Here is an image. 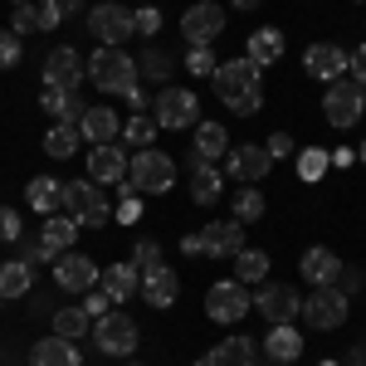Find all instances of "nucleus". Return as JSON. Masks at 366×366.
<instances>
[{"instance_id":"1","label":"nucleus","mask_w":366,"mask_h":366,"mask_svg":"<svg viewBox=\"0 0 366 366\" xmlns=\"http://www.w3.org/2000/svg\"><path fill=\"white\" fill-rule=\"evenodd\" d=\"M88 84L98 88V93L127 98V93L137 88V59L127 54V49H108V44H98V54L88 59Z\"/></svg>"},{"instance_id":"2","label":"nucleus","mask_w":366,"mask_h":366,"mask_svg":"<svg viewBox=\"0 0 366 366\" xmlns=\"http://www.w3.org/2000/svg\"><path fill=\"white\" fill-rule=\"evenodd\" d=\"M59 210H64L69 220H79V229H103L113 220V205H108V196H103L98 181H64Z\"/></svg>"},{"instance_id":"3","label":"nucleus","mask_w":366,"mask_h":366,"mask_svg":"<svg viewBox=\"0 0 366 366\" xmlns=\"http://www.w3.org/2000/svg\"><path fill=\"white\" fill-rule=\"evenodd\" d=\"M127 186H132V196H167L176 186V162L157 147H142L127 162Z\"/></svg>"},{"instance_id":"4","label":"nucleus","mask_w":366,"mask_h":366,"mask_svg":"<svg viewBox=\"0 0 366 366\" xmlns=\"http://www.w3.org/2000/svg\"><path fill=\"white\" fill-rule=\"evenodd\" d=\"M181 249L191 254H205V259H234V254L244 249V225L239 220H215V225H205L200 234H186L181 239Z\"/></svg>"},{"instance_id":"5","label":"nucleus","mask_w":366,"mask_h":366,"mask_svg":"<svg viewBox=\"0 0 366 366\" xmlns=\"http://www.w3.org/2000/svg\"><path fill=\"white\" fill-rule=\"evenodd\" d=\"M366 113V98H362V84H352L347 74L342 79H332L327 84V93H322V117L337 127V132H347V127H357Z\"/></svg>"},{"instance_id":"6","label":"nucleus","mask_w":366,"mask_h":366,"mask_svg":"<svg viewBox=\"0 0 366 366\" xmlns=\"http://www.w3.org/2000/svg\"><path fill=\"white\" fill-rule=\"evenodd\" d=\"M259 74H264V69H259L254 59H244V54H239V59H225V64H215V74H210L215 98H220L225 108H234L244 93H254V88H259Z\"/></svg>"},{"instance_id":"7","label":"nucleus","mask_w":366,"mask_h":366,"mask_svg":"<svg viewBox=\"0 0 366 366\" xmlns=\"http://www.w3.org/2000/svg\"><path fill=\"white\" fill-rule=\"evenodd\" d=\"M205 312H210V322H220V327H234L244 312H254V293L249 283L239 279H220L210 293H205Z\"/></svg>"},{"instance_id":"8","label":"nucleus","mask_w":366,"mask_h":366,"mask_svg":"<svg viewBox=\"0 0 366 366\" xmlns=\"http://www.w3.org/2000/svg\"><path fill=\"white\" fill-rule=\"evenodd\" d=\"M157 127H167V132H186V127H196L200 117V98L191 88H157Z\"/></svg>"},{"instance_id":"9","label":"nucleus","mask_w":366,"mask_h":366,"mask_svg":"<svg viewBox=\"0 0 366 366\" xmlns=\"http://www.w3.org/2000/svg\"><path fill=\"white\" fill-rule=\"evenodd\" d=\"M347 308H352V298L342 293V288H312L308 298H303V322L317 327V332H337L342 322H347Z\"/></svg>"},{"instance_id":"10","label":"nucleus","mask_w":366,"mask_h":366,"mask_svg":"<svg viewBox=\"0 0 366 366\" xmlns=\"http://www.w3.org/2000/svg\"><path fill=\"white\" fill-rule=\"evenodd\" d=\"M88 29L98 34V44L122 49V39H127V34H137V20H132V10H127V5H117V0H98V5L88 10Z\"/></svg>"},{"instance_id":"11","label":"nucleus","mask_w":366,"mask_h":366,"mask_svg":"<svg viewBox=\"0 0 366 366\" xmlns=\"http://www.w3.org/2000/svg\"><path fill=\"white\" fill-rule=\"evenodd\" d=\"M269 171H274V157L264 142H234L225 152V176H234L239 186H259Z\"/></svg>"},{"instance_id":"12","label":"nucleus","mask_w":366,"mask_h":366,"mask_svg":"<svg viewBox=\"0 0 366 366\" xmlns=\"http://www.w3.org/2000/svg\"><path fill=\"white\" fill-rule=\"evenodd\" d=\"M93 342L103 357H132L137 352V322L127 312H103V317H93Z\"/></svg>"},{"instance_id":"13","label":"nucleus","mask_w":366,"mask_h":366,"mask_svg":"<svg viewBox=\"0 0 366 366\" xmlns=\"http://www.w3.org/2000/svg\"><path fill=\"white\" fill-rule=\"evenodd\" d=\"M181 34H186L191 49H196V44H215V39L225 34V5H215V0H196V5L181 15Z\"/></svg>"},{"instance_id":"14","label":"nucleus","mask_w":366,"mask_h":366,"mask_svg":"<svg viewBox=\"0 0 366 366\" xmlns=\"http://www.w3.org/2000/svg\"><path fill=\"white\" fill-rule=\"evenodd\" d=\"M254 312H259L264 322H293V317L303 312V298H298V288H288V283H264V288L254 293Z\"/></svg>"},{"instance_id":"15","label":"nucleus","mask_w":366,"mask_h":366,"mask_svg":"<svg viewBox=\"0 0 366 366\" xmlns=\"http://www.w3.org/2000/svg\"><path fill=\"white\" fill-rule=\"evenodd\" d=\"M79 79H88V59L69 44L49 49L44 59V88H79Z\"/></svg>"},{"instance_id":"16","label":"nucleus","mask_w":366,"mask_h":366,"mask_svg":"<svg viewBox=\"0 0 366 366\" xmlns=\"http://www.w3.org/2000/svg\"><path fill=\"white\" fill-rule=\"evenodd\" d=\"M74 239H79V220H69L64 210L44 215V225H39V264H54L64 249H74Z\"/></svg>"},{"instance_id":"17","label":"nucleus","mask_w":366,"mask_h":366,"mask_svg":"<svg viewBox=\"0 0 366 366\" xmlns=\"http://www.w3.org/2000/svg\"><path fill=\"white\" fill-rule=\"evenodd\" d=\"M142 298L152 303V308H171L176 298H181V274L171 269V264H152V269H142Z\"/></svg>"},{"instance_id":"18","label":"nucleus","mask_w":366,"mask_h":366,"mask_svg":"<svg viewBox=\"0 0 366 366\" xmlns=\"http://www.w3.org/2000/svg\"><path fill=\"white\" fill-rule=\"evenodd\" d=\"M54 279L59 288H69V293H88V288H98V264L88 259V254H59L54 259Z\"/></svg>"},{"instance_id":"19","label":"nucleus","mask_w":366,"mask_h":366,"mask_svg":"<svg viewBox=\"0 0 366 366\" xmlns=\"http://www.w3.org/2000/svg\"><path fill=\"white\" fill-rule=\"evenodd\" d=\"M88 181H98V186H117V181H127V152H122L117 142L93 147V152H88Z\"/></svg>"},{"instance_id":"20","label":"nucleus","mask_w":366,"mask_h":366,"mask_svg":"<svg viewBox=\"0 0 366 366\" xmlns=\"http://www.w3.org/2000/svg\"><path fill=\"white\" fill-rule=\"evenodd\" d=\"M259 342H264L269 362H279V366H288V362L303 357V332H298L293 322H269V332H264Z\"/></svg>"},{"instance_id":"21","label":"nucleus","mask_w":366,"mask_h":366,"mask_svg":"<svg viewBox=\"0 0 366 366\" xmlns=\"http://www.w3.org/2000/svg\"><path fill=\"white\" fill-rule=\"evenodd\" d=\"M303 69H308L312 79L332 84V79H342V74H347V49H342V44H308Z\"/></svg>"},{"instance_id":"22","label":"nucleus","mask_w":366,"mask_h":366,"mask_svg":"<svg viewBox=\"0 0 366 366\" xmlns=\"http://www.w3.org/2000/svg\"><path fill=\"white\" fill-rule=\"evenodd\" d=\"M39 108L54 117V122H69V127H79V117H84V98H79V88H44L39 93Z\"/></svg>"},{"instance_id":"23","label":"nucleus","mask_w":366,"mask_h":366,"mask_svg":"<svg viewBox=\"0 0 366 366\" xmlns=\"http://www.w3.org/2000/svg\"><path fill=\"white\" fill-rule=\"evenodd\" d=\"M283 49H288L283 29H274V25H259V29H249V49H244V59H254L259 69H274V64L283 59Z\"/></svg>"},{"instance_id":"24","label":"nucleus","mask_w":366,"mask_h":366,"mask_svg":"<svg viewBox=\"0 0 366 366\" xmlns=\"http://www.w3.org/2000/svg\"><path fill=\"white\" fill-rule=\"evenodd\" d=\"M298 269H303V279H308L312 288H332L337 274H342V259L332 249H322V244H312V249L303 254V264H298Z\"/></svg>"},{"instance_id":"25","label":"nucleus","mask_w":366,"mask_h":366,"mask_svg":"<svg viewBox=\"0 0 366 366\" xmlns=\"http://www.w3.org/2000/svg\"><path fill=\"white\" fill-rule=\"evenodd\" d=\"M98 288H103L113 303H127V298L142 288V269L137 264H108V269L98 274Z\"/></svg>"},{"instance_id":"26","label":"nucleus","mask_w":366,"mask_h":366,"mask_svg":"<svg viewBox=\"0 0 366 366\" xmlns=\"http://www.w3.org/2000/svg\"><path fill=\"white\" fill-rule=\"evenodd\" d=\"M29 366H84V362H79V347L54 332V337H44V342L29 347Z\"/></svg>"},{"instance_id":"27","label":"nucleus","mask_w":366,"mask_h":366,"mask_svg":"<svg viewBox=\"0 0 366 366\" xmlns=\"http://www.w3.org/2000/svg\"><path fill=\"white\" fill-rule=\"evenodd\" d=\"M79 137H84L88 147L117 142V113L113 108H84V117H79Z\"/></svg>"},{"instance_id":"28","label":"nucleus","mask_w":366,"mask_h":366,"mask_svg":"<svg viewBox=\"0 0 366 366\" xmlns=\"http://www.w3.org/2000/svg\"><path fill=\"white\" fill-rule=\"evenodd\" d=\"M220 171H215V162H200V157H191V200L196 205H215L220 200Z\"/></svg>"},{"instance_id":"29","label":"nucleus","mask_w":366,"mask_h":366,"mask_svg":"<svg viewBox=\"0 0 366 366\" xmlns=\"http://www.w3.org/2000/svg\"><path fill=\"white\" fill-rule=\"evenodd\" d=\"M34 288V264H25L20 254L0 264V298H25Z\"/></svg>"},{"instance_id":"30","label":"nucleus","mask_w":366,"mask_h":366,"mask_svg":"<svg viewBox=\"0 0 366 366\" xmlns=\"http://www.w3.org/2000/svg\"><path fill=\"white\" fill-rule=\"evenodd\" d=\"M229 152V132L220 127V122H196V152L191 157H200V162H225Z\"/></svg>"},{"instance_id":"31","label":"nucleus","mask_w":366,"mask_h":366,"mask_svg":"<svg viewBox=\"0 0 366 366\" xmlns=\"http://www.w3.org/2000/svg\"><path fill=\"white\" fill-rule=\"evenodd\" d=\"M59 200H64V181H54V176H34L25 186V205L39 210V215H54Z\"/></svg>"},{"instance_id":"32","label":"nucleus","mask_w":366,"mask_h":366,"mask_svg":"<svg viewBox=\"0 0 366 366\" xmlns=\"http://www.w3.org/2000/svg\"><path fill=\"white\" fill-rule=\"evenodd\" d=\"M210 362L215 366H259V352H254V337H225L215 352H210Z\"/></svg>"},{"instance_id":"33","label":"nucleus","mask_w":366,"mask_h":366,"mask_svg":"<svg viewBox=\"0 0 366 366\" xmlns=\"http://www.w3.org/2000/svg\"><path fill=\"white\" fill-rule=\"evenodd\" d=\"M176 74V59L167 54V49H147V54H137V79H147V84H157V88H167V79Z\"/></svg>"},{"instance_id":"34","label":"nucleus","mask_w":366,"mask_h":366,"mask_svg":"<svg viewBox=\"0 0 366 366\" xmlns=\"http://www.w3.org/2000/svg\"><path fill=\"white\" fill-rule=\"evenodd\" d=\"M264 274H269V254L264 249H249L244 244V249L234 254V279L239 283H264Z\"/></svg>"},{"instance_id":"35","label":"nucleus","mask_w":366,"mask_h":366,"mask_svg":"<svg viewBox=\"0 0 366 366\" xmlns=\"http://www.w3.org/2000/svg\"><path fill=\"white\" fill-rule=\"evenodd\" d=\"M229 220H239V225L264 220V191H259V186H239V191H234V215H229Z\"/></svg>"},{"instance_id":"36","label":"nucleus","mask_w":366,"mask_h":366,"mask_svg":"<svg viewBox=\"0 0 366 366\" xmlns=\"http://www.w3.org/2000/svg\"><path fill=\"white\" fill-rule=\"evenodd\" d=\"M44 152H49L54 162L74 157V152H79V127H69V122H54V127L44 132Z\"/></svg>"},{"instance_id":"37","label":"nucleus","mask_w":366,"mask_h":366,"mask_svg":"<svg viewBox=\"0 0 366 366\" xmlns=\"http://www.w3.org/2000/svg\"><path fill=\"white\" fill-rule=\"evenodd\" d=\"M54 332H59V337H69V342H79V337L93 332V317H88L84 308H59L54 312Z\"/></svg>"},{"instance_id":"38","label":"nucleus","mask_w":366,"mask_h":366,"mask_svg":"<svg viewBox=\"0 0 366 366\" xmlns=\"http://www.w3.org/2000/svg\"><path fill=\"white\" fill-rule=\"evenodd\" d=\"M10 34L15 39H25V34H44L39 29V5L29 0V5H15V15H10Z\"/></svg>"},{"instance_id":"39","label":"nucleus","mask_w":366,"mask_h":366,"mask_svg":"<svg viewBox=\"0 0 366 366\" xmlns=\"http://www.w3.org/2000/svg\"><path fill=\"white\" fill-rule=\"evenodd\" d=\"M327 167H332V162H327L322 147H303V152H298V176H303V181H317Z\"/></svg>"},{"instance_id":"40","label":"nucleus","mask_w":366,"mask_h":366,"mask_svg":"<svg viewBox=\"0 0 366 366\" xmlns=\"http://www.w3.org/2000/svg\"><path fill=\"white\" fill-rule=\"evenodd\" d=\"M215 64H220V59H215V49H210V44H196V49L186 54V74H196V79H210V74H215Z\"/></svg>"},{"instance_id":"41","label":"nucleus","mask_w":366,"mask_h":366,"mask_svg":"<svg viewBox=\"0 0 366 366\" xmlns=\"http://www.w3.org/2000/svg\"><path fill=\"white\" fill-rule=\"evenodd\" d=\"M152 137H157V122L147 113H137L127 127H122V142H132V147H152Z\"/></svg>"},{"instance_id":"42","label":"nucleus","mask_w":366,"mask_h":366,"mask_svg":"<svg viewBox=\"0 0 366 366\" xmlns=\"http://www.w3.org/2000/svg\"><path fill=\"white\" fill-rule=\"evenodd\" d=\"M79 308H84L88 317H103V312H113V298H108L103 288H88V293H84V303H79Z\"/></svg>"},{"instance_id":"43","label":"nucleus","mask_w":366,"mask_h":366,"mask_svg":"<svg viewBox=\"0 0 366 366\" xmlns=\"http://www.w3.org/2000/svg\"><path fill=\"white\" fill-rule=\"evenodd\" d=\"M0 239L20 244V210H10V205H0Z\"/></svg>"},{"instance_id":"44","label":"nucleus","mask_w":366,"mask_h":366,"mask_svg":"<svg viewBox=\"0 0 366 366\" xmlns=\"http://www.w3.org/2000/svg\"><path fill=\"white\" fill-rule=\"evenodd\" d=\"M132 264H137V269H152V264H162V244H157V239H137V249H132Z\"/></svg>"},{"instance_id":"45","label":"nucleus","mask_w":366,"mask_h":366,"mask_svg":"<svg viewBox=\"0 0 366 366\" xmlns=\"http://www.w3.org/2000/svg\"><path fill=\"white\" fill-rule=\"evenodd\" d=\"M132 20H137V34H157L162 29V10L157 5H142V10H132Z\"/></svg>"},{"instance_id":"46","label":"nucleus","mask_w":366,"mask_h":366,"mask_svg":"<svg viewBox=\"0 0 366 366\" xmlns=\"http://www.w3.org/2000/svg\"><path fill=\"white\" fill-rule=\"evenodd\" d=\"M20 64V39L10 29H0V69H15Z\"/></svg>"},{"instance_id":"47","label":"nucleus","mask_w":366,"mask_h":366,"mask_svg":"<svg viewBox=\"0 0 366 366\" xmlns=\"http://www.w3.org/2000/svg\"><path fill=\"white\" fill-rule=\"evenodd\" d=\"M347 79L366 88V44H357V49L347 54Z\"/></svg>"},{"instance_id":"48","label":"nucleus","mask_w":366,"mask_h":366,"mask_svg":"<svg viewBox=\"0 0 366 366\" xmlns=\"http://www.w3.org/2000/svg\"><path fill=\"white\" fill-rule=\"evenodd\" d=\"M332 288H342V293H347V298H352V293H357V288H362V274H357V269H347V264H342V274H337V283H332Z\"/></svg>"},{"instance_id":"49","label":"nucleus","mask_w":366,"mask_h":366,"mask_svg":"<svg viewBox=\"0 0 366 366\" xmlns=\"http://www.w3.org/2000/svg\"><path fill=\"white\" fill-rule=\"evenodd\" d=\"M264 147H269V157L279 162V157H288V152H293V137H288V132H274V137L264 142Z\"/></svg>"},{"instance_id":"50","label":"nucleus","mask_w":366,"mask_h":366,"mask_svg":"<svg viewBox=\"0 0 366 366\" xmlns=\"http://www.w3.org/2000/svg\"><path fill=\"white\" fill-rule=\"evenodd\" d=\"M34 5H39V29L49 34V29L59 25V10H54V5H49V0H34Z\"/></svg>"},{"instance_id":"51","label":"nucleus","mask_w":366,"mask_h":366,"mask_svg":"<svg viewBox=\"0 0 366 366\" xmlns=\"http://www.w3.org/2000/svg\"><path fill=\"white\" fill-rule=\"evenodd\" d=\"M20 259L25 264H39V239H20Z\"/></svg>"},{"instance_id":"52","label":"nucleus","mask_w":366,"mask_h":366,"mask_svg":"<svg viewBox=\"0 0 366 366\" xmlns=\"http://www.w3.org/2000/svg\"><path fill=\"white\" fill-rule=\"evenodd\" d=\"M49 5H54L59 20H64V15H79V5H84V0H49Z\"/></svg>"},{"instance_id":"53","label":"nucleus","mask_w":366,"mask_h":366,"mask_svg":"<svg viewBox=\"0 0 366 366\" xmlns=\"http://www.w3.org/2000/svg\"><path fill=\"white\" fill-rule=\"evenodd\" d=\"M117 215H122V220H137V215H142L137 196H127V200H122V210H117Z\"/></svg>"},{"instance_id":"54","label":"nucleus","mask_w":366,"mask_h":366,"mask_svg":"<svg viewBox=\"0 0 366 366\" xmlns=\"http://www.w3.org/2000/svg\"><path fill=\"white\" fill-rule=\"evenodd\" d=\"M342 366H366V347H352V357H347Z\"/></svg>"},{"instance_id":"55","label":"nucleus","mask_w":366,"mask_h":366,"mask_svg":"<svg viewBox=\"0 0 366 366\" xmlns=\"http://www.w3.org/2000/svg\"><path fill=\"white\" fill-rule=\"evenodd\" d=\"M229 5H234V10H259L264 0H229Z\"/></svg>"},{"instance_id":"56","label":"nucleus","mask_w":366,"mask_h":366,"mask_svg":"<svg viewBox=\"0 0 366 366\" xmlns=\"http://www.w3.org/2000/svg\"><path fill=\"white\" fill-rule=\"evenodd\" d=\"M196 366H215V362H210V357H200V362H196Z\"/></svg>"},{"instance_id":"57","label":"nucleus","mask_w":366,"mask_h":366,"mask_svg":"<svg viewBox=\"0 0 366 366\" xmlns=\"http://www.w3.org/2000/svg\"><path fill=\"white\" fill-rule=\"evenodd\" d=\"M10 5H29V0H10Z\"/></svg>"},{"instance_id":"58","label":"nucleus","mask_w":366,"mask_h":366,"mask_svg":"<svg viewBox=\"0 0 366 366\" xmlns=\"http://www.w3.org/2000/svg\"><path fill=\"white\" fill-rule=\"evenodd\" d=\"M362 162H366V142H362Z\"/></svg>"},{"instance_id":"59","label":"nucleus","mask_w":366,"mask_h":366,"mask_svg":"<svg viewBox=\"0 0 366 366\" xmlns=\"http://www.w3.org/2000/svg\"><path fill=\"white\" fill-rule=\"evenodd\" d=\"M322 366H342V362H322Z\"/></svg>"},{"instance_id":"60","label":"nucleus","mask_w":366,"mask_h":366,"mask_svg":"<svg viewBox=\"0 0 366 366\" xmlns=\"http://www.w3.org/2000/svg\"><path fill=\"white\" fill-rule=\"evenodd\" d=\"M357 5H366V0H357Z\"/></svg>"},{"instance_id":"61","label":"nucleus","mask_w":366,"mask_h":366,"mask_svg":"<svg viewBox=\"0 0 366 366\" xmlns=\"http://www.w3.org/2000/svg\"><path fill=\"white\" fill-rule=\"evenodd\" d=\"M362 98H366V88H362Z\"/></svg>"},{"instance_id":"62","label":"nucleus","mask_w":366,"mask_h":366,"mask_svg":"<svg viewBox=\"0 0 366 366\" xmlns=\"http://www.w3.org/2000/svg\"><path fill=\"white\" fill-rule=\"evenodd\" d=\"M269 366H279V362H269Z\"/></svg>"},{"instance_id":"63","label":"nucleus","mask_w":366,"mask_h":366,"mask_svg":"<svg viewBox=\"0 0 366 366\" xmlns=\"http://www.w3.org/2000/svg\"><path fill=\"white\" fill-rule=\"evenodd\" d=\"M132 366H137V362H132Z\"/></svg>"}]
</instances>
